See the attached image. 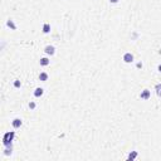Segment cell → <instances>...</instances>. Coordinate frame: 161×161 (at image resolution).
Masks as SVG:
<instances>
[{"instance_id":"5bb4252c","label":"cell","mask_w":161,"mask_h":161,"mask_svg":"<svg viewBox=\"0 0 161 161\" xmlns=\"http://www.w3.org/2000/svg\"><path fill=\"white\" fill-rule=\"evenodd\" d=\"M29 107H30L32 110H34V108H35V103H34V102H30V103H29Z\"/></svg>"},{"instance_id":"9c48e42d","label":"cell","mask_w":161,"mask_h":161,"mask_svg":"<svg viewBox=\"0 0 161 161\" xmlns=\"http://www.w3.org/2000/svg\"><path fill=\"white\" fill-rule=\"evenodd\" d=\"M155 91H156V95L159 97H161V83H159V84L155 86Z\"/></svg>"},{"instance_id":"30bf717a","label":"cell","mask_w":161,"mask_h":161,"mask_svg":"<svg viewBox=\"0 0 161 161\" xmlns=\"http://www.w3.org/2000/svg\"><path fill=\"white\" fill-rule=\"evenodd\" d=\"M49 32H50V25L48 23H45L43 25V33H49Z\"/></svg>"},{"instance_id":"3957f363","label":"cell","mask_w":161,"mask_h":161,"mask_svg":"<svg viewBox=\"0 0 161 161\" xmlns=\"http://www.w3.org/2000/svg\"><path fill=\"white\" fill-rule=\"evenodd\" d=\"M123 61H125L126 63H132V62H133V56H132L131 53H125Z\"/></svg>"},{"instance_id":"2e32d148","label":"cell","mask_w":161,"mask_h":161,"mask_svg":"<svg viewBox=\"0 0 161 161\" xmlns=\"http://www.w3.org/2000/svg\"><path fill=\"white\" fill-rule=\"evenodd\" d=\"M159 72H161V64L159 65Z\"/></svg>"},{"instance_id":"4fadbf2b","label":"cell","mask_w":161,"mask_h":161,"mask_svg":"<svg viewBox=\"0 0 161 161\" xmlns=\"http://www.w3.org/2000/svg\"><path fill=\"white\" fill-rule=\"evenodd\" d=\"M20 84H22V83H20L19 81H15V82H14V87H16V88H19V87H20Z\"/></svg>"},{"instance_id":"6da1fadb","label":"cell","mask_w":161,"mask_h":161,"mask_svg":"<svg viewBox=\"0 0 161 161\" xmlns=\"http://www.w3.org/2000/svg\"><path fill=\"white\" fill-rule=\"evenodd\" d=\"M15 136V132L14 131H10V132H6L3 137V144L5 147H11V141Z\"/></svg>"},{"instance_id":"7c38bea8","label":"cell","mask_w":161,"mask_h":161,"mask_svg":"<svg viewBox=\"0 0 161 161\" xmlns=\"http://www.w3.org/2000/svg\"><path fill=\"white\" fill-rule=\"evenodd\" d=\"M136 156H137V152H136V151H133V152H132V154H130L129 159H130V160H132V159H135V157H136Z\"/></svg>"},{"instance_id":"277c9868","label":"cell","mask_w":161,"mask_h":161,"mask_svg":"<svg viewBox=\"0 0 161 161\" xmlns=\"http://www.w3.org/2000/svg\"><path fill=\"white\" fill-rule=\"evenodd\" d=\"M150 91L149 90H144L142 92H141V95H140V97H141V99H149L150 98Z\"/></svg>"},{"instance_id":"9a60e30c","label":"cell","mask_w":161,"mask_h":161,"mask_svg":"<svg viewBox=\"0 0 161 161\" xmlns=\"http://www.w3.org/2000/svg\"><path fill=\"white\" fill-rule=\"evenodd\" d=\"M110 1H111V3H117L118 0H110Z\"/></svg>"},{"instance_id":"8fae6325","label":"cell","mask_w":161,"mask_h":161,"mask_svg":"<svg viewBox=\"0 0 161 161\" xmlns=\"http://www.w3.org/2000/svg\"><path fill=\"white\" fill-rule=\"evenodd\" d=\"M49 64V59L48 58H42L40 59V65H43V67H45V65Z\"/></svg>"},{"instance_id":"ba28073f","label":"cell","mask_w":161,"mask_h":161,"mask_svg":"<svg viewBox=\"0 0 161 161\" xmlns=\"http://www.w3.org/2000/svg\"><path fill=\"white\" fill-rule=\"evenodd\" d=\"M39 79H40L42 82H45V81L48 79V74H47L45 72H43V73H40V76H39Z\"/></svg>"},{"instance_id":"8992f818","label":"cell","mask_w":161,"mask_h":161,"mask_svg":"<svg viewBox=\"0 0 161 161\" xmlns=\"http://www.w3.org/2000/svg\"><path fill=\"white\" fill-rule=\"evenodd\" d=\"M43 93H44V90L39 87V88H37V90H35L34 96H35V97H40V96H43Z\"/></svg>"},{"instance_id":"7a4b0ae2","label":"cell","mask_w":161,"mask_h":161,"mask_svg":"<svg viewBox=\"0 0 161 161\" xmlns=\"http://www.w3.org/2000/svg\"><path fill=\"white\" fill-rule=\"evenodd\" d=\"M44 52H45L48 56H53V54L56 53V48H54L53 45H47L45 49H44Z\"/></svg>"},{"instance_id":"5b68a950","label":"cell","mask_w":161,"mask_h":161,"mask_svg":"<svg viewBox=\"0 0 161 161\" xmlns=\"http://www.w3.org/2000/svg\"><path fill=\"white\" fill-rule=\"evenodd\" d=\"M11 125H13L14 129H19V127L22 126V120H20V118H14L13 122H11Z\"/></svg>"},{"instance_id":"52a82bcc","label":"cell","mask_w":161,"mask_h":161,"mask_svg":"<svg viewBox=\"0 0 161 161\" xmlns=\"http://www.w3.org/2000/svg\"><path fill=\"white\" fill-rule=\"evenodd\" d=\"M6 25H8L9 28H11L13 30H15V29H16V25L14 24V22H13L11 19H9V20H8V23H6Z\"/></svg>"}]
</instances>
